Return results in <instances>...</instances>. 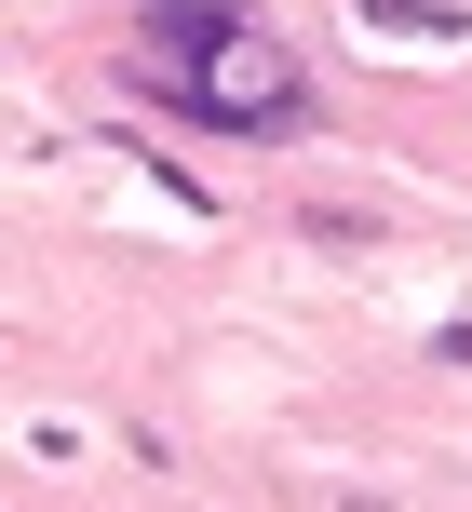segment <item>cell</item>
Instances as JSON below:
<instances>
[{
  "instance_id": "1",
  "label": "cell",
  "mask_w": 472,
  "mask_h": 512,
  "mask_svg": "<svg viewBox=\"0 0 472 512\" xmlns=\"http://www.w3.org/2000/svg\"><path fill=\"white\" fill-rule=\"evenodd\" d=\"M176 122H203V135H297L311 122V68H297L284 41H230L216 68H189V81H162V68H135Z\"/></svg>"
},
{
  "instance_id": "5",
  "label": "cell",
  "mask_w": 472,
  "mask_h": 512,
  "mask_svg": "<svg viewBox=\"0 0 472 512\" xmlns=\"http://www.w3.org/2000/svg\"><path fill=\"white\" fill-rule=\"evenodd\" d=\"M432 364H459V378H472V324H446V337H432Z\"/></svg>"
},
{
  "instance_id": "4",
  "label": "cell",
  "mask_w": 472,
  "mask_h": 512,
  "mask_svg": "<svg viewBox=\"0 0 472 512\" xmlns=\"http://www.w3.org/2000/svg\"><path fill=\"white\" fill-rule=\"evenodd\" d=\"M297 230L311 243H378V203H297Z\"/></svg>"
},
{
  "instance_id": "2",
  "label": "cell",
  "mask_w": 472,
  "mask_h": 512,
  "mask_svg": "<svg viewBox=\"0 0 472 512\" xmlns=\"http://www.w3.org/2000/svg\"><path fill=\"white\" fill-rule=\"evenodd\" d=\"M230 41H257V0H135V68H162V81L216 68Z\"/></svg>"
},
{
  "instance_id": "3",
  "label": "cell",
  "mask_w": 472,
  "mask_h": 512,
  "mask_svg": "<svg viewBox=\"0 0 472 512\" xmlns=\"http://www.w3.org/2000/svg\"><path fill=\"white\" fill-rule=\"evenodd\" d=\"M365 27H419V41H459V0H351Z\"/></svg>"
}]
</instances>
